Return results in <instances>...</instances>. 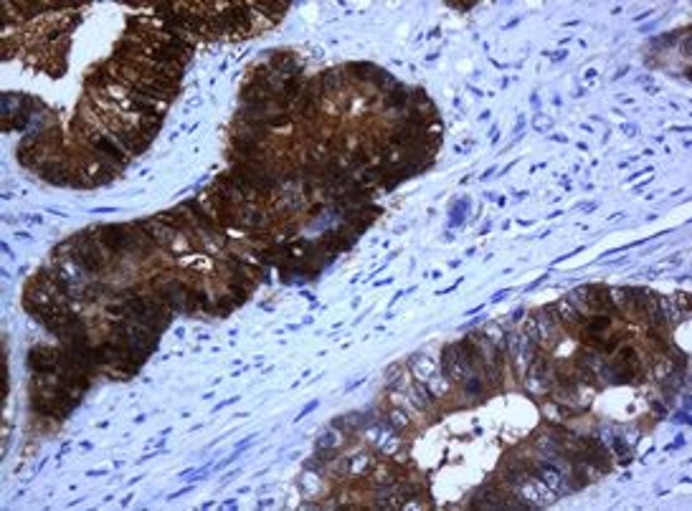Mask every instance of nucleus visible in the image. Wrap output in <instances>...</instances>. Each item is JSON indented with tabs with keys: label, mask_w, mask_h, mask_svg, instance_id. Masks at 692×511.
<instances>
[{
	"label": "nucleus",
	"mask_w": 692,
	"mask_h": 511,
	"mask_svg": "<svg viewBox=\"0 0 692 511\" xmlns=\"http://www.w3.org/2000/svg\"><path fill=\"white\" fill-rule=\"evenodd\" d=\"M92 231H82L76 233L71 241H66L64 246H59L56 251H64L66 259L74 263L79 271H86V274H99L101 268L107 266V256H104V246L101 241H94Z\"/></svg>",
	"instance_id": "f257e3e1"
},
{
	"label": "nucleus",
	"mask_w": 692,
	"mask_h": 511,
	"mask_svg": "<svg viewBox=\"0 0 692 511\" xmlns=\"http://www.w3.org/2000/svg\"><path fill=\"white\" fill-rule=\"evenodd\" d=\"M99 231V241L101 246L107 248L110 253H147L152 248L150 238L147 235H140L132 231V226H119V223H112V226H101L97 228Z\"/></svg>",
	"instance_id": "f03ea898"
},
{
	"label": "nucleus",
	"mask_w": 692,
	"mask_h": 511,
	"mask_svg": "<svg viewBox=\"0 0 692 511\" xmlns=\"http://www.w3.org/2000/svg\"><path fill=\"white\" fill-rule=\"evenodd\" d=\"M82 140H84L89 147L99 152L101 157H107L110 162H114L119 170L127 168V157H125V150L114 142V137H107V134H101L97 127H89L84 125V132H82Z\"/></svg>",
	"instance_id": "7ed1b4c3"
},
{
	"label": "nucleus",
	"mask_w": 692,
	"mask_h": 511,
	"mask_svg": "<svg viewBox=\"0 0 692 511\" xmlns=\"http://www.w3.org/2000/svg\"><path fill=\"white\" fill-rule=\"evenodd\" d=\"M28 367L36 375H59L61 367V350H51L43 344H36L28 352Z\"/></svg>",
	"instance_id": "20e7f679"
},
{
	"label": "nucleus",
	"mask_w": 692,
	"mask_h": 511,
	"mask_svg": "<svg viewBox=\"0 0 692 511\" xmlns=\"http://www.w3.org/2000/svg\"><path fill=\"white\" fill-rule=\"evenodd\" d=\"M38 175L51 185H71L74 170L66 168V165L56 157H43V162H38Z\"/></svg>",
	"instance_id": "39448f33"
},
{
	"label": "nucleus",
	"mask_w": 692,
	"mask_h": 511,
	"mask_svg": "<svg viewBox=\"0 0 692 511\" xmlns=\"http://www.w3.org/2000/svg\"><path fill=\"white\" fill-rule=\"evenodd\" d=\"M614 372L619 375V382H632V380H637L639 378V372H642V367H639V360H637V352L634 350H621V354L617 357V362H614Z\"/></svg>",
	"instance_id": "423d86ee"
},
{
	"label": "nucleus",
	"mask_w": 692,
	"mask_h": 511,
	"mask_svg": "<svg viewBox=\"0 0 692 511\" xmlns=\"http://www.w3.org/2000/svg\"><path fill=\"white\" fill-rule=\"evenodd\" d=\"M269 64H271V68L277 71V74H282V76H299L302 74V66L297 64V59L289 53V51H271V56H269Z\"/></svg>",
	"instance_id": "0eeeda50"
},
{
	"label": "nucleus",
	"mask_w": 692,
	"mask_h": 511,
	"mask_svg": "<svg viewBox=\"0 0 692 511\" xmlns=\"http://www.w3.org/2000/svg\"><path fill=\"white\" fill-rule=\"evenodd\" d=\"M444 375H449L452 380H462L465 378V362L456 352V347H447L444 350Z\"/></svg>",
	"instance_id": "6e6552de"
},
{
	"label": "nucleus",
	"mask_w": 692,
	"mask_h": 511,
	"mask_svg": "<svg viewBox=\"0 0 692 511\" xmlns=\"http://www.w3.org/2000/svg\"><path fill=\"white\" fill-rule=\"evenodd\" d=\"M408 101H411V92L404 84H396L388 92V96H386V107L388 109H404Z\"/></svg>",
	"instance_id": "1a4fd4ad"
},
{
	"label": "nucleus",
	"mask_w": 692,
	"mask_h": 511,
	"mask_svg": "<svg viewBox=\"0 0 692 511\" xmlns=\"http://www.w3.org/2000/svg\"><path fill=\"white\" fill-rule=\"evenodd\" d=\"M606 327H611V317H596V319H591L589 322V335H599V332H604Z\"/></svg>",
	"instance_id": "9d476101"
},
{
	"label": "nucleus",
	"mask_w": 692,
	"mask_h": 511,
	"mask_svg": "<svg viewBox=\"0 0 692 511\" xmlns=\"http://www.w3.org/2000/svg\"><path fill=\"white\" fill-rule=\"evenodd\" d=\"M365 162H368V155H365V152H353V157H350V165H347V170L363 168Z\"/></svg>",
	"instance_id": "9b49d317"
},
{
	"label": "nucleus",
	"mask_w": 692,
	"mask_h": 511,
	"mask_svg": "<svg viewBox=\"0 0 692 511\" xmlns=\"http://www.w3.org/2000/svg\"><path fill=\"white\" fill-rule=\"evenodd\" d=\"M465 390H467V395H480V393H482V382H480V378H469V380H467Z\"/></svg>",
	"instance_id": "f8f14e48"
},
{
	"label": "nucleus",
	"mask_w": 692,
	"mask_h": 511,
	"mask_svg": "<svg viewBox=\"0 0 692 511\" xmlns=\"http://www.w3.org/2000/svg\"><path fill=\"white\" fill-rule=\"evenodd\" d=\"M335 438H338V436H335V433H325V436L320 438V443H317V445H320V448H325V445H330V448H332V445L338 443Z\"/></svg>",
	"instance_id": "ddd939ff"
},
{
	"label": "nucleus",
	"mask_w": 692,
	"mask_h": 511,
	"mask_svg": "<svg viewBox=\"0 0 692 511\" xmlns=\"http://www.w3.org/2000/svg\"><path fill=\"white\" fill-rule=\"evenodd\" d=\"M314 408H317V402H310V405H307V408H304V410L299 412V418H304V415H307V412H310V410H314ZM299 418H297V420H299Z\"/></svg>",
	"instance_id": "4468645a"
}]
</instances>
